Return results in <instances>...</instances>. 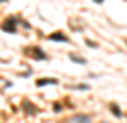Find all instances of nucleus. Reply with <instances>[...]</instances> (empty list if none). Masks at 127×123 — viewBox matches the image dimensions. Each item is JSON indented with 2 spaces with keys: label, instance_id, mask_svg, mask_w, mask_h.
Instances as JSON below:
<instances>
[{
  "label": "nucleus",
  "instance_id": "nucleus-1",
  "mask_svg": "<svg viewBox=\"0 0 127 123\" xmlns=\"http://www.w3.org/2000/svg\"><path fill=\"white\" fill-rule=\"evenodd\" d=\"M16 21H17L16 17H10V19H8L6 23H2V29L10 31V33H12V31H16V29H14V23H16Z\"/></svg>",
  "mask_w": 127,
  "mask_h": 123
},
{
  "label": "nucleus",
  "instance_id": "nucleus-2",
  "mask_svg": "<svg viewBox=\"0 0 127 123\" xmlns=\"http://www.w3.org/2000/svg\"><path fill=\"white\" fill-rule=\"evenodd\" d=\"M50 40H60V42H67V37L62 35V33H52V35H48Z\"/></svg>",
  "mask_w": 127,
  "mask_h": 123
},
{
  "label": "nucleus",
  "instance_id": "nucleus-3",
  "mask_svg": "<svg viewBox=\"0 0 127 123\" xmlns=\"http://www.w3.org/2000/svg\"><path fill=\"white\" fill-rule=\"evenodd\" d=\"M54 83H56V79H39L37 81L39 87H42V85H54Z\"/></svg>",
  "mask_w": 127,
  "mask_h": 123
},
{
  "label": "nucleus",
  "instance_id": "nucleus-4",
  "mask_svg": "<svg viewBox=\"0 0 127 123\" xmlns=\"http://www.w3.org/2000/svg\"><path fill=\"white\" fill-rule=\"evenodd\" d=\"M89 119H91L89 115H75V117H73L71 121H89Z\"/></svg>",
  "mask_w": 127,
  "mask_h": 123
},
{
  "label": "nucleus",
  "instance_id": "nucleus-5",
  "mask_svg": "<svg viewBox=\"0 0 127 123\" xmlns=\"http://www.w3.org/2000/svg\"><path fill=\"white\" fill-rule=\"evenodd\" d=\"M71 60L75 62V63H85V62H87V60H83L81 56H75V54H71Z\"/></svg>",
  "mask_w": 127,
  "mask_h": 123
},
{
  "label": "nucleus",
  "instance_id": "nucleus-6",
  "mask_svg": "<svg viewBox=\"0 0 127 123\" xmlns=\"http://www.w3.org/2000/svg\"><path fill=\"white\" fill-rule=\"evenodd\" d=\"M33 52H35V56H39V58H40V60H46V56H44V54H42V52H40V50H39V48H33Z\"/></svg>",
  "mask_w": 127,
  "mask_h": 123
},
{
  "label": "nucleus",
  "instance_id": "nucleus-7",
  "mask_svg": "<svg viewBox=\"0 0 127 123\" xmlns=\"http://www.w3.org/2000/svg\"><path fill=\"white\" fill-rule=\"evenodd\" d=\"M110 108H112V112H114V115H118V117H119V115H121V112H119V108L116 106V104H112Z\"/></svg>",
  "mask_w": 127,
  "mask_h": 123
},
{
  "label": "nucleus",
  "instance_id": "nucleus-8",
  "mask_svg": "<svg viewBox=\"0 0 127 123\" xmlns=\"http://www.w3.org/2000/svg\"><path fill=\"white\" fill-rule=\"evenodd\" d=\"M95 2H98V4H102V0H95Z\"/></svg>",
  "mask_w": 127,
  "mask_h": 123
}]
</instances>
